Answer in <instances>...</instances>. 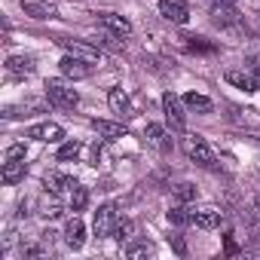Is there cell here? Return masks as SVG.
<instances>
[{
    "instance_id": "cell-1",
    "label": "cell",
    "mask_w": 260,
    "mask_h": 260,
    "mask_svg": "<svg viewBox=\"0 0 260 260\" xmlns=\"http://www.w3.org/2000/svg\"><path fill=\"white\" fill-rule=\"evenodd\" d=\"M46 98L55 104V107H61V110H74L77 104H80V95H77V89H71L64 80H46Z\"/></svg>"
},
{
    "instance_id": "cell-2",
    "label": "cell",
    "mask_w": 260,
    "mask_h": 260,
    "mask_svg": "<svg viewBox=\"0 0 260 260\" xmlns=\"http://www.w3.org/2000/svg\"><path fill=\"white\" fill-rule=\"evenodd\" d=\"M184 153H187V159L190 162H196V166H202V169H214V150L208 147V141L205 138H199V135H187L184 138Z\"/></svg>"
},
{
    "instance_id": "cell-3",
    "label": "cell",
    "mask_w": 260,
    "mask_h": 260,
    "mask_svg": "<svg viewBox=\"0 0 260 260\" xmlns=\"http://www.w3.org/2000/svg\"><path fill=\"white\" fill-rule=\"evenodd\" d=\"M116 223H119V214H116V205L113 202H104L98 211H95V220H92V230H95V236L98 239H107V236H113V230H116Z\"/></svg>"
},
{
    "instance_id": "cell-4",
    "label": "cell",
    "mask_w": 260,
    "mask_h": 260,
    "mask_svg": "<svg viewBox=\"0 0 260 260\" xmlns=\"http://www.w3.org/2000/svg\"><path fill=\"white\" fill-rule=\"evenodd\" d=\"M58 46L68 49V55H77L83 61H101V49L95 43H86V40H74V37H58Z\"/></svg>"
},
{
    "instance_id": "cell-5",
    "label": "cell",
    "mask_w": 260,
    "mask_h": 260,
    "mask_svg": "<svg viewBox=\"0 0 260 260\" xmlns=\"http://www.w3.org/2000/svg\"><path fill=\"white\" fill-rule=\"evenodd\" d=\"M162 110H166V122L172 125V132L184 135L187 119H184V110H181V101H178L175 92H166V95H162Z\"/></svg>"
},
{
    "instance_id": "cell-6",
    "label": "cell",
    "mask_w": 260,
    "mask_h": 260,
    "mask_svg": "<svg viewBox=\"0 0 260 260\" xmlns=\"http://www.w3.org/2000/svg\"><path fill=\"white\" fill-rule=\"evenodd\" d=\"M208 4V13L217 25H233L239 22V13H236V0H205Z\"/></svg>"
},
{
    "instance_id": "cell-7",
    "label": "cell",
    "mask_w": 260,
    "mask_h": 260,
    "mask_svg": "<svg viewBox=\"0 0 260 260\" xmlns=\"http://www.w3.org/2000/svg\"><path fill=\"white\" fill-rule=\"evenodd\" d=\"M159 16L172 25H187L190 19V7L184 4V0H162L159 4Z\"/></svg>"
},
{
    "instance_id": "cell-8",
    "label": "cell",
    "mask_w": 260,
    "mask_h": 260,
    "mask_svg": "<svg viewBox=\"0 0 260 260\" xmlns=\"http://www.w3.org/2000/svg\"><path fill=\"white\" fill-rule=\"evenodd\" d=\"M98 22H101L104 31L116 34L119 40H122V37H132V22H128L125 16H116V13H98Z\"/></svg>"
},
{
    "instance_id": "cell-9",
    "label": "cell",
    "mask_w": 260,
    "mask_h": 260,
    "mask_svg": "<svg viewBox=\"0 0 260 260\" xmlns=\"http://www.w3.org/2000/svg\"><path fill=\"white\" fill-rule=\"evenodd\" d=\"M28 138L43 141V144H58V141L64 138V128H61L58 122H40V125L28 128Z\"/></svg>"
},
{
    "instance_id": "cell-10",
    "label": "cell",
    "mask_w": 260,
    "mask_h": 260,
    "mask_svg": "<svg viewBox=\"0 0 260 260\" xmlns=\"http://www.w3.org/2000/svg\"><path fill=\"white\" fill-rule=\"evenodd\" d=\"M223 77H226L230 86H236V89H242V92H257V89H260V83H257V77H254L251 68H248V71H236V68H230Z\"/></svg>"
},
{
    "instance_id": "cell-11",
    "label": "cell",
    "mask_w": 260,
    "mask_h": 260,
    "mask_svg": "<svg viewBox=\"0 0 260 260\" xmlns=\"http://www.w3.org/2000/svg\"><path fill=\"white\" fill-rule=\"evenodd\" d=\"M92 128L98 132V138H104V141L128 138V128H125L122 122H113V119H92Z\"/></svg>"
},
{
    "instance_id": "cell-12",
    "label": "cell",
    "mask_w": 260,
    "mask_h": 260,
    "mask_svg": "<svg viewBox=\"0 0 260 260\" xmlns=\"http://www.w3.org/2000/svg\"><path fill=\"white\" fill-rule=\"evenodd\" d=\"M22 13L37 19V22H43V19H52L58 13V7L49 4V0H22Z\"/></svg>"
},
{
    "instance_id": "cell-13",
    "label": "cell",
    "mask_w": 260,
    "mask_h": 260,
    "mask_svg": "<svg viewBox=\"0 0 260 260\" xmlns=\"http://www.w3.org/2000/svg\"><path fill=\"white\" fill-rule=\"evenodd\" d=\"M58 64H61V74L71 77V80H86V77L92 74V68H89L92 61H83V58H77V55H64Z\"/></svg>"
},
{
    "instance_id": "cell-14",
    "label": "cell",
    "mask_w": 260,
    "mask_h": 260,
    "mask_svg": "<svg viewBox=\"0 0 260 260\" xmlns=\"http://www.w3.org/2000/svg\"><path fill=\"white\" fill-rule=\"evenodd\" d=\"M43 187H46V193H71L74 187H77V181L71 178V175H61V172H46V178H43Z\"/></svg>"
},
{
    "instance_id": "cell-15",
    "label": "cell",
    "mask_w": 260,
    "mask_h": 260,
    "mask_svg": "<svg viewBox=\"0 0 260 260\" xmlns=\"http://www.w3.org/2000/svg\"><path fill=\"white\" fill-rule=\"evenodd\" d=\"M83 242H86V226H83V220L74 214V217L68 220V226H64V245L74 248V251H80Z\"/></svg>"
},
{
    "instance_id": "cell-16",
    "label": "cell",
    "mask_w": 260,
    "mask_h": 260,
    "mask_svg": "<svg viewBox=\"0 0 260 260\" xmlns=\"http://www.w3.org/2000/svg\"><path fill=\"white\" fill-rule=\"evenodd\" d=\"M107 104H110V110L119 113V116H132V101H128V95H125L119 86L107 92Z\"/></svg>"
},
{
    "instance_id": "cell-17",
    "label": "cell",
    "mask_w": 260,
    "mask_h": 260,
    "mask_svg": "<svg viewBox=\"0 0 260 260\" xmlns=\"http://www.w3.org/2000/svg\"><path fill=\"white\" fill-rule=\"evenodd\" d=\"M144 138H147V144H150V147H156V150H162V153H169V147H172V141H169V138H166V132H162V125H156V122H147Z\"/></svg>"
},
{
    "instance_id": "cell-18",
    "label": "cell",
    "mask_w": 260,
    "mask_h": 260,
    "mask_svg": "<svg viewBox=\"0 0 260 260\" xmlns=\"http://www.w3.org/2000/svg\"><path fill=\"white\" fill-rule=\"evenodd\" d=\"M7 71L13 77H28V74H34V58L31 55H10L7 58Z\"/></svg>"
},
{
    "instance_id": "cell-19",
    "label": "cell",
    "mask_w": 260,
    "mask_h": 260,
    "mask_svg": "<svg viewBox=\"0 0 260 260\" xmlns=\"http://www.w3.org/2000/svg\"><path fill=\"white\" fill-rule=\"evenodd\" d=\"M0 178H4V184H10V187L19 184V181H25V162H22V159H7Z\"/></svg>"
},
{
    "instance_id": "cell-20",
    "label": "cell",
    "mask_w": 260,
    "mask_h": 260,
    "mask_svg": "<svg viewBox=\"0 0 260 260\" xmlns=\"http://www.w3.org/2000/svg\"><path fill=\"white\" fill-rule=\"evenodd\" d=\"M193 223L199 230H214V226H220V211L217 208H199V211H193Z\"/></svg>"
},
{
    "instance_id": "cell-21",
    "label": "cell",
    "mask_w": 260,
    "mask_h": 260,
    "mask_svg": "<svg viewBox=\"0 0 260 260\" xmlns=\"http://www.w3.org/2000/svg\"><path fill=\"white\" fill-rule=\"evenodd\" d=\"M184 104H187L190 110H196V113H211V110H214L211 98H205V95H199V92H190V95H184Z\"/></svg>"
},
{
    "instance_id": "cell-22",
    "label": "cell",
    "mask_w": 260,
    "mask_h": 260,
    "mask_svg": "<svg viewBox=\"0 0 260 260\" xmlns=\"http://www.w3.org/2000/svg\"><path fill=\"white\" fill-rule=\"evenodd\" d=\"M169 223H175V226H187V223H193V211L187 208V205H175V208H169Z\"/></svg>"
},
{
    "instance_id": "cell-23",
    "label": "cell",
    "mask_w": 260,
    "mask_h": 260,
    "mask_svg": "<svg viewBox=\"0 0 260 260\" xmlns=\"http://www.w3.org/2000/svg\"><path fill=\"white\" fill-rule=\"evenodd\" d=\"M40 217H46V220H55V217H61V205H58V199H55V193L49 196V199H43L40 202V211H37Z\"/></svg>"
},
{
    "instance_id": "cell-24",
    "label": "cell",
    "mask_w": 260,
    "mask_h": 260,
    "mask_svg": "<svg viewBox=\"0 0 260 260\" xmlns=\"http://www.w3.org/2000/svg\"><path fill=\"white\" fill-rule=\"evenodd\" d=\"M83 153V144L80 141H64L61 147H58V162H71V159H77Z\"/></svg>"
},
{
    "instance_id": "cell-25",
    "label": "cell",
    "mask_w": 260,
    "mask_h": 260,
    "mask_svg": "<svg viewBox=\"0 0 260 260\" xmlns=\"http://www.w3.org/2000/svg\"><path fill=\"white\" fill-rule=\"evenodd\" d=\"M86 205H89V190L77 184V187L71 190V211H83Z\"/></svg>"
},
{
    "instance_id": "cell-26",
    "label": "cell",
    "mask_w": 260,
    "mask_h": 260,
    "mask_svg": "<svg viewBox=\"0 0 260 260\" xmlns=\"http://www.w3.org/2000/svg\"><path fill=\"white\" fill-rule=\"evenodd\" d=\"M125 254L132 257V260H135V257H150V254H153V245H147V242H135V245H128V248H125Z\"/></svg>"
},
{
    "instance_id": "cell-27",
    "label": "cell",
    "mask_w": 260,
    "mask_h": 260,
    "mask_svg": "<svg viewBox=\"0 0 260 260\" xmlns=\"http://www.w3.org/2000/svg\"><path fill=\"white\" fill-rule=\"evenodd\" d=\"M132 230H135V223H132V220H119V223H116V230H113L116 242H128V239H132Z\"/></svg>"
},
{
    "instance_id": "cell-28",
    "label": "cell",
    "mask_w": 260,
    "mask_h": 260,
    "mask_svg": "<svg viewBox=\"0 0 260 260\" xmlns=\"http://www.w3.org/2000/svg\"><path fill=\"white\" fill-rule=\"evenodd\" d=\"M113 37H116V34H110V31H107V34H101V37L95 40V46H104V49H110V52H122V43H119V40H113Z\"/></svg>"
},
{
    "instance_id": "cell-29",
    "label": "cell",
    "mask_w": 260,
    "mask_h": 260,
    "mask_svg": "<svg viewBox=\"0 0 260 260\" xmlns=\"http://www.w3.org/2000/svg\"><path fill=\"white\" fill-rule=\"evenodd\" d=\"M175 196H178V202H190V199H196V187L193 184H178Z\"/></svg>"
},
{
    "instance_id": "cell-30",
    "label": "cell",
    "mask_w": 260,
    "mask_h": 260,
    "mask_svg": "<svg viewBox=\"0 0 260 260\" xmlns=\"http://www.w3.org/2000/svg\"><path fill=\"white\" fill-rule=\"evenodd\" d=\"M7 159H25V144H13L7 150Z\"/></svg>"
},
{
    "instance_id": "cell-31",
    "label": "cell",
    "mask_w": 260,
    "mask_h": 260,
    "mask_svg": "<svg viewBox=\"0 0 260 260\" xmlns=\"http://www.w3.org/2000/svg\"><path fill=\"white\" fill-rule=\"evenodd\" d=\"M98 159H101V147H98V141H95L92 150H89V166H98Z\"/></svg>"
},
{
    "instance_id": "cell-32",
    "label": "cell",
    "mask_w": 260,
    "mask_h": 260,
    "mask_svg": "<svg viewBox=\"0 0 260 260\" xmlns=\"http://www.w3.org/2000/svg\"><path fill=\"white\" fill-rule=\"evenodd\" d=\"M172 245H175V251H178V254H187V245H184V239H181V236H172Z\"/></svg>"
},
{
    "instance_id": "cell-33",
    "label": "cell",
    "mask_w": 260,
    "mask_h": 260,
    "mask_svg": "<svg viewBox=\"0 0 260 260\" xmlns=\"http://www.w3.org/2000/svg\"><path fill=\"white\" fill-rule=\"evenodd\" d=\"M248 68H251V71L260 77V58H248Z\"/></svg>"
}]
</instances>
